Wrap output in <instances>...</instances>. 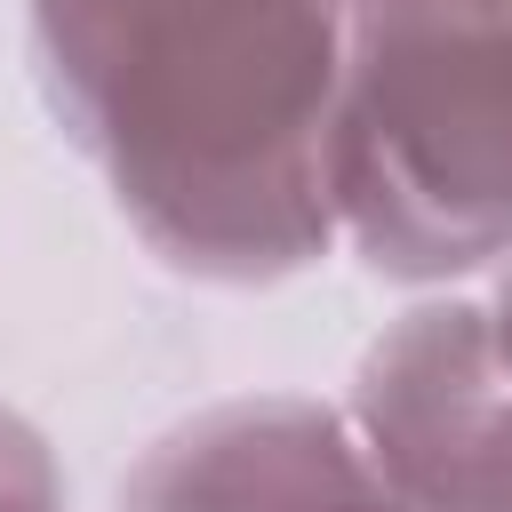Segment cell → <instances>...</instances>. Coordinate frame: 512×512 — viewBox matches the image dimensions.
<instances>
[{
	"label": "cell",
	"mask_w": 512,
	"mask_h": 512,
	"mask_svg": "<svg viewBox=\"0 0 512 512\" xmlns=\"http://www.w3.org/2000/svg\"><path fill=\"white\" fill-rule=\"evenodd\" d=\"M56 104L136 224L208 272H280L328 232L344 0H32Z\"/></svg>",
	"instance_id": "cell-1"
},
{
	"label": "cell",
	"mask_w": 512,
	"mask_h": 512,
	"mask_svg": "<svg viewBox=\"0 0 512 512\" xmlns=\"http://www.w3.org/2000/svg\"><path fill=\"white\" fill-rule=\"evenodd\" d=\"M328 216L392 272L512 248V0H344Z\"/></svg>",
	"instance_id": "cell-2"
},
{
	"label": "cell",
	"mask_w": 512,
	"mask_h": 512,
	"mask_svg": "<svg viewBox=\"0 0 512 512\" xmlns=\"http://www.w3.org/2000/svg\"><path fill=\"white\" fill-rule=\"evenodd\" d=\"M368 464L400 512H512V336L488 312H416L360 376Z\"/></svg>",
	"instance_id": "cell-3"
},
{
	"label": "cell",
	"mask_w": 512,
	"mask_h": 512,
	"mask_svg": "<svg viewBox=\"0 0 512 512\" xmlns=\"http://www.w3.org/2000/svg\"><path fill=\"white\" fill-rule=\"evenodd\" d=\"M136 512H400V496L328 416L272 400L168 440L136 480Z\"/></svg>",
	"instance_id": "cell-4"
},
{
	"label": "cell",
	"mask_w": 512,
	"mask_h": 512,
	"mask_svg": "<svg viewBox=\"0 0 512 512\" xmlns=\"http://www.w3.org/2000/svg\"><path fill=\"white\" fill-rule=\"evenodd\" d=\"M0 512H56V480H48V456L0 416Z\"/></svg>",
	"instance_id": "cell-5"
},
{
	"label": "cell",
	"mask_w": 512,
	"mask_h": 512,
	"mask_svg": "<svg viewBox=\"0 0 512 512\" xmlns=\"http://www.w3.org/2000/svg\"><path fill=\"white\" fill-rule=\"evenodd\" d=\"M504 336H512V280H504Z\"/></svg>",
	"instance_id": "cell-6"
}]
</instances>
